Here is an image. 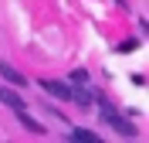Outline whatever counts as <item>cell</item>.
Returning a JSON list of instances; mask_svg holds the SVG:
<instances>
[{"label": "cell", "instance_id": "obj_8", "mask_svg": "<svg viewBox=\"0 0 149 143\" xmlns=\"http://www.w3.org/2000/svg\"><path fill=\"white\" fill-rule=\"evenodd\" d=\"M71 82H74V85H85V82H88V72H85V68L71 72Z\"/></svg>", "mask_w": 149, "mask_h": 143}, {"label": "cell", "instance_id": "obj_10", "mask_svg": "<svg viewBox=\"0 0 149 143\" xmlns=\"http://www.w3.org/2000/svg\"><path fill=\"white\" fill-rule=\"evenodd\" d=\"M115 4H119V7H125V0H115Z\"/></svg>", "mask_w": 149, "mask_h": 143}, {"label": "cell", "instance_id": "obj_3", "mask_svg": "<svg viewBox=\"0 0 149 143\" xmlns=\"http://www.w3.org/2000/svg\"><path fill=\"white\" fill-rule=\"evenodd\" d=\"M17 119H20V126H24L27 133H34V136H41V133H44V126L37 123V119H34V116L27 113V109H20V113H17Z\"/></svg>", "mask_w": 149, "mask_h": 143}, {"label": "cell", "instance_id": "obj_6", "mask_svg": "<svg viewBox=\"0 0 149 143\" xmlns=\"http://www.w3.org/2000/svg\"><path fill=\"white\" fill-rule=\"evenodd\" d=\"M71 102L74 106H81V109H88V106H92V92H88V89H71Z\"/></svg>", "mask_w": 149, "mask_h": 143}, {"label": "cell", "instance_id": "obj_2", "mask_svg": "<svg viewBox=\"0 0 149 143\" xmlns=\"http://www.w3.org/2000/svg\"><path fill=\"white\" fill-rule=\"evenodd\" d=\"M37 85L44 89L47 95H54V99H61V102H71V85H65V82H58V78H41Z\"/></svg>", "mask_w": 149, "mask_h": 143}, {"label": "cell", "instance_id": "obj_7", "mask_svg": "<svg viewBox=\"0 0 149 143\" xmlns=\"http://www.w3.org/2000/svg\"><path fill=\"white\" fill-rule=\"evenodd\" d=\"M71 140H81V143H98L102 136L92 133V130H81V126H71Z\"/></svg>", "mask_w": 149, "mask_h": 143}, {"label": "cell", "instance_id": "obj_4", "mask_svg": "<svg viewBox=\"0 0 149 143\" xmlns=\"http://www.w3.org/2000/svg\"><path fill=\"white\" fill-rule=\"evenodd\" d=\"M0 102H3V106H10L14 113H20V109H27V102H24V99H20L17 92H7V89H0Z\"/></svg>", "mask_w": 149, "mask_h": 143}, {"label": "cell", "instance_id": "obj_1", "mask_svg": "<svg viewBox=\"0 0 149 143\" xmlns=\"http://www.w3.org/2000/svg\"><path fill=\"white\" fill-rule=\"evenodd\" d=\"M98 109H102V119H105V123H109V126H112V130H115L119 136H125V140H136V136H139V130H136L129 119H122V116L112 109V102L98 99Z\"/></svg>", "mask_w": 149, "mask_h": 143}, {"label": "cell", "instance_id": "obj_5", "mask_svg": "<svg viewBox=\"0 0 149 143\" xmlns=\"http://www.w3.org/2000/svg\"><path fill=\"white\" fill-rule=\"evenodd\" d=\"M0 75L7 78V82H14V85H27V78L20 75L17 68H10V65H7V61H0Z\"/></svg>", "mask_w": 149, "mask_h": 143}, {"label": "cell", "instance_id": "obj_9", "mask_svg": "<svg viewBox=\"0 0 149 143\" xmlns=\"http://www.w3.org/2000/svg\"><path fill=\"white\" fill-rule=\"evenodd\" d=\"M136 48H139L136 41H122V44H119V51H122V55H129V51H136Z\"/></svg>", "mask_w": 149, "mask_h": 143}]
</instances>
